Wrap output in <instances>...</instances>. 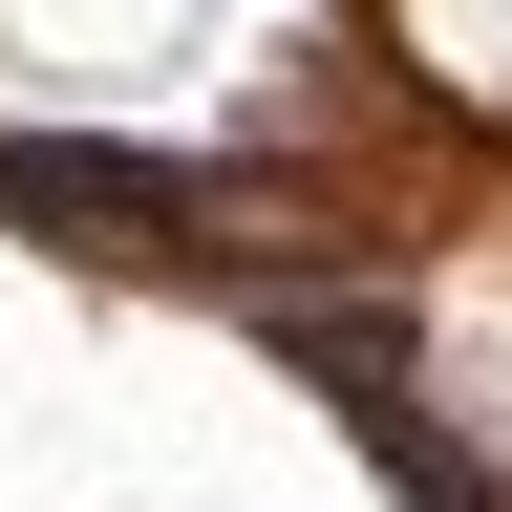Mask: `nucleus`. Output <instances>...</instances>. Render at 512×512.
Wrapping results in <instances>:
<instances>
[{
	"instance_id": "nucleus-1",
	"label": "nucleus",
	"mask_w": 512,
	"mask_h": 512,
	"mask_svg": "<svg viewBox=\"0 0 512 512\" xmlns=\"http://www.w3.org/2000/svg\"><path fill=\"white\" fill-rule=\"evenodd\" d=\"M0 192L22 214H192V171H150V150H0Z\"/></svg>"
}]
</instances>
